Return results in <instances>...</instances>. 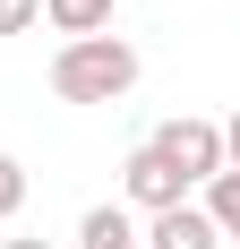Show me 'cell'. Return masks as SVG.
Segmentation results:
<instances>
[{
    "instance_id": "obj_4",
    "label": "cell",
    "mask_w": 240,
    "mask_h": 249,
    "mask_svg": "<svg viewBox=\"0 0 240 249\" xmlns=\"http://www.w3.org/2000/svg\"><path fill=\"white\" fill-rule=\"evenodd\" d=\"M137 249H223V232L206 224V206H163V215H146Z\"/></svg>"
},
{
    "instance_id": "obj_8",
    "label": "cell",
    "mask_w": 240,
    "mask_h": 249,
    "mask_svg": "<svg viewBox=\"0 0 240 249\" xmlns=\"http://www.w3.org/2000/svg\"><path fill=\"white\" fill-rule=\"evenodd\" d=\"M17 206H26V163H17V155H0V224H9Z\"/></svg>"
},
{
    "instance_id": "obj_10",
    "label": "cell",
    "mask_w": 240,
    "mask_h": 249,
    "mask_svg": "<svg viewBox=\"0 0 240 249\" xmlns=\"http://www.w3.org/2000/svg\"><path fill=\"white\" fill-rule=\"evenodd\" d=\"M223 129V172H240V112H232V121H215Z\"/></svg>"
},
{
    "instance_id": "obj_9",
    "label": "cell",
    "mask_w": 240,
    "mask_h": 249,
    "mask_svg": "<svg viewBox=\"0 0 240 249\" xmlns=\"http://www.w3.org/2000/svg\"><path fill=\"white\" fill-rule=\"evenodd\" d=\"M34 18H43V0H0V35H26Z\"/></svg>"
},
{
    "instance_id": "obj_5",
    "label": "cell",
    "mask_w": 240,
    "mask_h": 249,
    "mask_svg": "<svg viewBox=\"0 0 240 249\" xmlns=\"http://www.w3.org/2000/svg\"><path fill=\"white\" fill-rule=\"evenodd\" d=\"M77 249H137V215L129 206H86L77 215Z\"/></svg>"
},
{
    "instance_id": "obj_3",
    "label": "cell",
    "mask_w": 240,
    "mask_h": 249,
    "mask_svg": "<svg viewBox=\"0 0 240 249\" xmlns=\"http://www.w3.org/2000/svg\"><path fill=\"white\" fill-rule=\"evenodd\" d=\"M120 189H129V206H146V215H163V206H189V180L171 172L154 146H137L129 163H120Z\"/></svg>"
},
{
    "instance_id": "obj_1",
    "label": "cell",
    "mask_w": 240,
    "mask_h": 249,
    "mask_svg": "<svg viewBox=\"0 0 240 249\" xmlns=\"http://www.w3.org/2000/svg\"><path fill=\"white\" fill-rule=\"evenodd\" d=\"M137 43L129 35H86V43H60L51 52V95L60 103H120L137 86Z\"/></svg>"
},
{
    "instance_id": "obj_7",
    "label": "cell",
    "mask_w": 240,
    "mask_h": 249,
    "mask_svg": "<svg viewBox=\"0 0 240 249\" xmlns=\"http://www.w3.org/2000/svg\"><path fill=\"white\" fill-rule=\"evenodd\" d=\"M206 224H215L223 241H240V172H215V180H206Z\"/></svg>"
},
{
    "instance_id": "obj_2",
    "label": "cell",
    "mask_w": 240,
    "mask_h": 249,
    "mask_svg": "<svg viewBox=\"0 0 240 249\" xmlns=\"http://www.w3.org/2000/svg\"><path fill=\"white\" fill-rule=\"evenodd\" d=\"M146 146L163 155V163L189 180V189H206V180L223 172V129H215V121H197V112H171V121L146 138Z\"/></svg>"
},
{
    "instance_id": "obj_11",
    "label": "cell",
    "mask_w": 240,
    "mask_h": 249,
    "mask_svg": "<svg viewBox=\"0 0 240 249\" xmlns=\"http://www.w3.org/2000/svg\"><path fill=\"white\" fill-rule=\"evenodd\" d=\"M0 249H51V241H43V232H26V241H0Z\"/></svg>"
},
{
    "instance_id": "obj_6",
    "label": "cell",
    "mask_w": 240,
    "mask_h": 249,
    "mask_svg": "<svg viewBox=\"0 0 240 249\" xmlns=\"http://www.w3.org/2000/svg\"><path fill=\"white\" fill-rule=\"evenodd\" d=\"M112 9H120V0H43V18L60 26L69 43H86V35H103V26H112Z\"/></svg>"
}]
</instances>
